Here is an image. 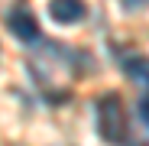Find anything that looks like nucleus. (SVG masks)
<instances>
[{"label": "nucleus", "mask_w": 149, "mask_h": 146, "mask_svg": "<svg viewBox=\"0 0 149 146\" xmlns=\"http://www.w3.org/2000/svg\"><path fill=\"white\" fill-rule=\"evenodd\" d=\"M94 127L101 133V140L123 143V136H127V110H123V101L117 94H104L94 104Z\"/></svg>", "instance_id": "obj_1"}, {"label": "nucleus", "mask_w": 149, "mask_h": 146, "mask_svg": "<svg viewBox=\"0 0 149 146\" xmlns=\"http://www.w3.org/2000/svg\"><path fill=\"white\" fill-rule=\"evenodd\" d=\"M7 26H10V33H13L19 42H26V45L39 42V23H36V16H33L26 7H16V10L10 13V20H7Z\"/></svg>", "instance_id": "obj_2"}, {"label": "nucleus", "mask_w": 149, "mask_h": 146, "mask_svg": "<svg viewBox=\"0 0 149 146\" xmlns=\"http://www.w3.org/2000/svg\"><path fill=\"white\" fill-rule=\"evenodd\" d=\"M84 13H88L84 0H49V16L58 26H74L84 20Z\"/></svg>", "instance_id": "obj_3"}, {"label": "nucleus", "mask_w": 149, "mask_h": 146, "mask_svg": "<svg viewBox=\"0 0 149 146\" xmlns=\"http://www.w3.org/2000/svg\"><path fill=\"white\" fill-rule=\"evenodd\" d=\"M120 68L127 71L133 81H139L143 88H149V59H139V55H127L120 62Z\"/></svg>", "instance_id": "obj_4"}, {"label": "nucleus", "mask_w": 149, "mask_h": 146, "mask_svg": "<svg viewBox=\"0 0 149 146\" xmlns=\"http://www.w3.org/2000/svg\"><path fill=\"white\" fill-rule=\"evenodd\" d=\"M139 114H143V120L149 124V88H146V94H143V101H139Z\"/></svg>", "instance_id": "obj_5"}, {"label": "nucleus", "mask_w": 149, "mask_h": 146, "mask_svg": "<svg viewBox=\"0 0 149 146\" xmlns=\"http://www.w3.org/2000/svg\"><path fill=\"white\" fill-rule=\"evenodd\" d=\"M120 7H127V10H139V7H149V0H120Z\"/></svg>", "instance_id": "obj_6"}]
</instances>
